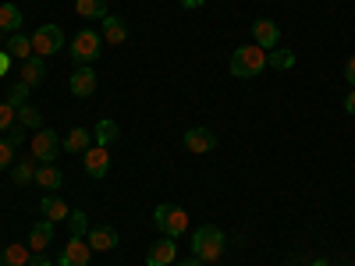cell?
Returning <instances> with one entry per match:
<instances>
[{"label": "cell", "mask_w": 355, "mask_h": 266, "mask_svg": "<svg viewBox=\"0 0 355 266\" xmlns=\"http://www.w3.org/2000/svg\"><path fill=\"white\" fill-rule=\"evenodd\" d=\"M61 145H64V153H85L89 145H93V132L89 128H71Z\"/></svg>", "instance_id": "obj_18"}, {"label": "cell", "mask_w": 355, "mask_h": 266, "mask_svg": "<svg viewBox=\"0 0 355 266\" xmlns=\"http://www.w3.org/2000/svg\"><path fill=\"white\" fill-rule=\"evenodd\" d=\"M40 206H43V217H46V220H53V224L71 217V210L64 206V199H57V195H43V202H40Z\"/></svg>", "instance_id": "obj_21"}, {"label": "cell", "mask_w": 355, "mask_h": 266, "mask_svg": "<svg viewBox=\"0 0 355 266\" xmlns=\"http://www.w3.org/2000/svg\"><path fill=\"white\" fill-rule=\"evenodd\" d=\"M28 266H53V263H50V259H46L43 252H33V259H28Z\"/></svg>", "instance_id": "obj_35"}, {"label": "cell", "mask_w": 355, "mask_h": 266, "mask_svg": "<svg viewBox=\"0 0 355 266\" xmlns=\"http://www.w3.org/2000/svg\"><path fill=\"white\" fill-rule=\"evenodd\" d=\"M15 163V145L8 139H0V170H8Z\"/></svg>", "instance_id": "obj_31"}, {"label": "cell", "mask_w": 355, "mask_h": 266, "mask_svg": "<svg viewBox=\"0 0 355 266\" xmlns=\"http://www.w3.org/2000/svg\"><path fill=\"white\" fill-rule=\"evenodd\" d=\"M174 266H202V263H199V259L192 256V259H182V263H174Z\"/></svg>", "instance_id": "obj_38"}, {"label": "cell", "mask_w": 355, "mask_h": 266, "mask_svg": "<svg viewBox=\"0 0 355 266\" xmlns=\"http://www.w3.org/2000/svg\"><path fill=\"white\" fill-rule=\"evenodd\" d=\"M53 242V220H40L33 231H28V249L33 252H46Z\"/></svg>", "instance_id": "obj_17"}, {"label": "cell", "mask_w": 355, "mask_h": 266, "mask_svg": "<svg viewBox=\"0 0 355 266\" xmlns=\"http://www.w3.org/2000/svg\"><path fill=\"white\" fill-rule=\"evenodd\" d=\"M178 259V238H164L157 245H150V256H146V266H174Z\"/></svg>", "instance_id": "obj_11"}, {"label": "cell", "mask_w": 355, "mask_h": 266, "mask_svg": "<svg viewBox=\"0 0 355 266\" xmlns=\"http://www.w3.org/2000/svg\"><path fill=\"white\" fill-rule=\"evenodd\" d=\"M68 53H71V61H75V64H93L96 57L103 53V36L96 33V28H78Z\"/></svg>", "instance_id": "obj_3"}, {"label": "cell", "mask_w": 355, "mask_h": 266, "mask_svg": "<svg viewBox=\"0 0 355 266\" xmlns=\"http://www.w3.org/2000/svg\"><path fill=\"white\" fill-rule=\"evenodd\" d=\"M18 28H21V11L15 4H0V33H4V36L11 33L15 36Z\"/></svg>", "instance_id": "obj_23"}, {"label": "cell", "mask_w": 355, "mask_h": 266, "mask_svg": "<svg viewBox=\"0 0 355 266\" xmlns=\"http://www.w3.org/2000/svg\"><path fill=\"white\" fill-rule=\"evenodd\" d=\"M25 139H28V128H21V125H15V128L8 132V142H11V145H21Z\"/></svg>", "instance_id": "obj_32"}, {"label": "cell", "mask_w": 355, "mask_h": 266, "mask_svg": "<svg viewBox=\"0 0 355 266\" xmlns=\"http://www.w3.org/2000/svg\"><path fill=\"white\" fill-rule=\"evenodd\" d=\"M11 177H15V185H33V181H36V157H33V160H21V163H15Z\"/></svg>", "instance_id": "obj_27"}, {"label": "cell", "mask_w": 355, "mask_h": 266, "mask_svg": "<svg viewBox=\"0 0 355 266\" xmlns=\"http://www.w3.org/2000/svg\"><path fill=\"white\" fill-rule=\"evenodd\" d=\"M82 160H85V174L89 177H107V170H110V150H103V145L93 142L82 153Z\"/></svg>", "instance_id": "obj_10"}, {"label": "cell", "mask_w": 355, "mask_h": 266, "mask_svg": "<svg viewBox=\"0 0 355 266\" xmlns=\"http://www.w3.org/2000/svg\"><path fill=\"white\" fill-rule=\"evenodd\" d=\"M28 259H33V249L28 245H8L0 252V266H28Z\"/></svg>", "instance_id": "obj_22"}, {"label": "cell", "mask_w": 355, "mask_h": 266, "mask_svg": "<svg viewBox=\"0 0 355 266\" xmlns=\"http://www.w3.org/2000/svg\"><path fill=\"white\" fill-rule=\"evenodd\" d=\"M89 256H93V249L85 238H68V245L57 256V266H89Z\"/></svg>", "instance_id": "obj_8"}, {"label": "cell", "mask_w": 355, "mask_h": 266, "mask_svg": "<svg viewBox=\"0 0 355 266\" xmlns=\"http://www.w3.org/2000/svg\"><path fill=\"white\" fill-rule=\"evenodd\" d=\"M18 75H21V82L28 85V89H36V85H43V78H46V64H43V57H28V61H21V68H18Z\"/></svg>", "instance_id": "obj_15"}, {"label": "cell", "mask_w": 355, "mask_h": 266, "mask_svg": "<svg viewBox=\"0 0 355 266\" xmlns=\"http://www.w3.org/2000/svg\"><path fill=\"white\" fill-rule=\"evenodd\" d=\"M192 256L199 263H217L224 256V231L214 224H202L192 231Z\"/></svg>", "instance_id": "obj_1"}, {"label": "cell", "mask_w": 355, "mask_h": 266, "mask_svg": "<svg viewBox=\"0 0 355 266\" xmlns=\"http://www.w3.org/2000/svg\"><path fill=\"white\" fill-rule=\"evenodd\" d=\"M36 185H40L43 192H57V188L64 185L61 167H57V163H40V167H36Z\"/></svg>", "instance_id": "obj_16"}, {"label": "cell", "mask_w": 355, "mask_h": 266, "mask_svg": "<svg viewBox=\"0 0 355 266\" xmlns=\"http://www.w3.org/2000/svg\"><path fill=\"white\" fill-rule=\"evenodd\" d=\"M121 139V128H117V121H110V117H103V121L96 125V132H93V142L96 145H103V150H110V145Z\"/></svg>", "instance_id": "obj_19"}, {"label": "cell", "mask_w": 355, "mask_h": 266, "mask_svg": "<svg viewBox=\"0 0 355 266\" xmlns=\"http://www.w3.org/2000/svg\"><path fill=\"white\" fill-rule=\"evenodd\" d=\"M68 231H71V238H85V234H89V217H85L82 210H71V217H68Z\"/></svg>", "instance_id": "obj_28"}, {"label": "cell", "mask_w": 355, "mask_h": 266, "mask_svg": "<svg viewBox=\"0 0 355 266\" xmlns=\"http://www.w3.org/2000/svg\"><path fill=\"white\" fill-rule=\"evenodd\" d=\"M8 100H11L15 107L28 103V85H25V82H15V85H11V93H8Z\"/></svg>", "instance_id": "obj_30"}, {"label": "cell", "mask_w": 355, "mask_h": 266, "mask_svg": "<svg viewBox=\"0 0 355 266\" xmlns=\"http://www.w3.org/2000/svg\"><path fill=\"white\" fill-rule=\"evenodd\" d=\"M345 110L355 117V89H348V96H345Z\"/></svg>", "instance_id": "obj_36"}, {"label": "cell", "mask_w": 355, "mask_h": 266, "mask_svg": "<svg viewBox=\"0 0 355 266\" xmlns=\"http://www.w3.org/2000/svg\"><path fill=\"white\" fill-rule=\"evenodd\" d=\"M263 68H266V50L256 46V43L239 46L231 57V75L234 78H256V75H263Z\"/></svg>", "instance_id": "obj_2"}, {"label": "cell", "mask_w": 355, "mask_h": 266, "mask_svg": "<svg viewBox=\"0 0 355 266\" xmlns=\"http://www.w3.org/2000/svg\"><path fill=\"white\" fill-rule=\"evenodd\" d=\"M295 61H299V57H295L291 50H270V53H266V68H277V71L295 68Z\"/></svg>", "instance_id": "obj_26"}, {"label": "cell", "mask_w": 355, "mask_h": 266, "mask_svg": "<svg viewBox=\"0 0 355 266\" xmlns=\"http://www.w3.org/2000/svg\"><path fill=\"white\" fill-rule=\"evenodd\" d=\"M182 142H185L189 153H210V150H217V135L210 128H189L182 135Z\"/></svg>", "instance_id": "obj_12"}, {"label": "cell", "mask_w": 355, "mask_h": 266, "mask_svg": "<svg viewBox=\"0 0 355 266\" xmlns=\"http://www.w3.org/2000/svg\"><path fill=\"white\" fill-rule=\"evenodd\" d=\"M252 39H256V46H263L266 53L277 50V43H281V28H277V21H270V18L252 21Z\"/></svg>", "instance_id": "obj_9"}, {"label": "cell", "mask_w": 355, "mask_h": 266, "mask_svg": "<svg viewBox=\"0 0 355 266\" xmlns=\"http://www.w3.org/2000/svg\"><path fill=\"white\" fill-rule=\"evenodd\" d=\"M75 11L85 21H103L107 18V0H75Z\"/></svg>", "instance_id": "obj_20"}, {"label": "cell", "mask_w": 355, "mask_h": 266, "mask_svg": "<svg viewBox=\"0 0 355 266\" xmlns=\"http://www.w3.org/2000/svg\"><path fill=\"white\" fill-rule=\"evenodd\" d=\"M313 266H331V263H327V259H316V263H313Z\"/></svg>", "instance_id": "obj_39"}, {"label": "cell", "mask_w": 355, "mask_h": 266, "mask_svg": "<svg viewBox=\"0 0 355 266\" xmlns=\"http://www.w3.org/2000/svg\"><path fill=\"white\" fill-rule=\"evenodd\" d=\"M8 53L15 57V61H28V57H33V36L15 33V36L8 39Z\"/></svg>", "instance_id": "obj_24"}, {"label": "cell", "mask_w": 355, "mask_h": 266, "mask_svg": "<svg viewBox=\"0 0 355 266\" xmlns=\"http://www.w3.org/2000/svg\"><path fill=\"white\" fill-rule=\"evenodd\" d=\"M85 242L93 252H110V249H117V231L107 227V224H96V227H89Z\"/></svg>", "instance_id": "obj_13"}, {"label": "cell", "mask_w": 355, "mask_h": 266, "mask_svg": "<svg viewBox=\"0 0 355 266\" xmlns=\"http://www.w3.org/2000/svg\"><path fill=\"white\" fill-rule=\"evenodd\" d=\"M178 4H182L185 11H196V8H202V4H206V0H178Z\"/></svg>", "instance_id": "obj_37"}, {"label": "cell", "mask_w": 355, "mask_h": 266, "mask_svg": "<svg viewBox=\"0 0 355 266\" xmlns=\"http://www.w3.org/2000/svg\"><path fill=\"white\" fill-rule=\"evenodd\" d=\"M345 78H348V85L355 89V53H352L348 61H345Z\"/></svg>", "instance_id": "obj_33"}, {"label": "cell", "mask_w": 355, "mask_h": 266, "mask_svg": "<svg viewBox=\"0 0 355 266\" xmlns=\"http://www.w3.org/2000/svg\"><path fill=\"white\" fill-rule=\"evenodd\" d=\"M96 71L89 68V64H78L75 71H71V78H68V89H71V96H78V100H85V96H93L96 93Z\"/></svg>", "instance_id": "obj_7"}, {"label": "cell", "mask_w": 355, "mask_h": 266, "mask_svg": "<svg viewBox=\"0 0 355 266\" xmlns=\"http://www.w3.org/2000/svg\"><path fill=\"white\" fill-rule=\"evenodd\" d=\"M100 28H103V43H110V46H121L125 39H128V25H125V18H117V15H107L103 21H100Z\"/></svg>", "instance_id": "obj_14"}, {"label": "cell", "mask_w": 355, "mask_h": 266, "mask_svg": "<svg viewBox=\"0 0 355 266\" xmlns=\"http://www.w3.org/2000/svg\"><path fill=\"white\" fill-rule=\"evenodd\" d=\"M61 50H64V28L61 25L46 21V25H40L36 33H33V53L36 57H53V53H61Z\"/></svg>", "instance_id": "obj_5"}, {"label": "cell", "mask_w": 355, "mask_h": 266, "mask_svg": "<svg viewBox=\"0 0 355 266\" xmlns=\"http://www.w3.org/2000/svg\"><path fill=\"white\" fill-rule=\"evenodd\" d=\"M18 125L28 128V132H40V128H43V114H40L33 103H21V107H18Z\"/></svg>", "instance_id": "obj_25"}, {"label": "cell", "mask_w": 355, "mask_h": 266, "mask_svg": "<svg viewBox=\"0 0 355 266\" xmlns=\"http://www.w3.org/2000/svg\"><path fill=\"white\" fill-rule=\"evenodd\" d=\"M15 125H18V107L11 100H4L0 103V132H11Z\"/></svg>", "instance_id": "obj_29"}, {"label": "cell", "mask_w": 355, "mask_h": 266, "mask_svg": "<svg viewBox=\"0 0 355 266\" xmlns=\"http://www.w3.org/2000/svg\"><path fill=\"white\" fill-rule=\"evenodd\" d=\"M11 61H15V57H11L8 50H0V75H8V71H11Z\"/></svg>", "instance_id": "obj_34"}, {"label": "cell", "mask_w": 355, "mask_h": 266, "mask_svg": "<svg viewBox=\"0 0 355 266\" xmlns=\"http://www.w3.org/2000/svg\"><path fill=\"white\" fill-rule=\"evenodd\" d=\"M28 150H33L36 163H53L61 157V135L50 132V128H40L33 139H28Z\"/></svg>", "instance_id": "obj_6"}, {"label": "cell", "mask_w": 355, "mask_h": 266, "mask_svg": "<svg viewBox=\"0 0 355 266\" xmlns=\"http://www.w3.org/2000/svg\"><path fill=\"white\" fill-rule=\"evenodd\" d=\"M153 224L167 234V238H182V234L189 231V213L182 210V206H171V202H160L153 210Z\"/></svg>", "instance_id": "obj_4"}]
</instances>
